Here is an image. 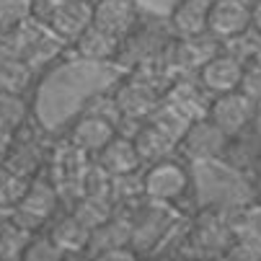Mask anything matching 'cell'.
<instances>
[{
  "instance_id": "obj_1",
  "label": "cell",
  "mask_w": 261,
  "mask_h": 261,
  "mask_svg": "<svg viewBox=\"0 0 261 261\" xmlns=\"http://www.w3.org/2000/svg\"><path fill=\"white\" fill-rule=\"evenodd\" d=\"M258 103L241 88L228 91V93H217L210 96V106H207V117L225 132L228 137H236L246 129L253 127L256 117H258Z\"/></svg>"
},
{
  "instance_id": "obj_2",
  "label": "cell",
  "mask_w": 261,
  "mask_h": 261,
  "mask_svg": "<svg viewBox=\"0 0 261 261\" xmlns=\"http://www.w3.org/2000/svg\"><path fill=\"white\" fill-rule=\"evenodd\" d=\"M142 192L158 204H173L189 192V171L184 168V163L171 158L153 161L142 173Z\"/></svg>"
},
{
  "instance_id": "obj_3",
  "label": "cell",
  "mask_w": 261,
  "mask_h": 261,
  "mask_svg": "<svg viewBox=\"0 0 261 261\" xmlns=\"http://www.w3.org/2000/svg\"><path fill=\"white\" fill-rule=\"evenodd\" d=\"M199 86L207 96H217V93H228L241 88L243 72H246V57L236 55V52H225L217 49L212 57H207L199 67Z\"/></svg>"
},
{
  "instance_id": "obj_4",
  "label": "cell",
  "mask_w": 261,
  "mask_h": 261,
  "mask_svg": "<svg viewBox=\"0 0 261 261\" xmlns=\"http://www.w3.org/2000/svg\"><path fill=\"white\" fill-rule=\"evenodd\" d=\"M225 145H228V135L222 132L207 114L204 117H194L189 124H186L184 135L176 142V147L189 161H215V158H222Z\"/></svg>"
},
{
  "instance_id": "obj_5",
  "label": "cell",
  "mask_w": 261,
  "mask_h": 261,
  "mask_svg": "<svg viewBox=\"0 0 261 261\" xmlns=\"http://www.w3.org/2000/svg\"><path fill=\"white\" fill-rule=\"evenodd\" d=\"M57 204H60V194L55 189V184L31 176V181L26 186L21 202L13 207L16 210L13 222H18L21 228H26V230L34 233L36 225H42L44 220H49L57 212Z\"/></svg>"
},
{
  "instance_id": "obj_6",
  "label": "cell",
  "mask_w": 261,
  "mask_h": 261,
  "mask_svg": "<svg viewBox=\"0 0 261 261\" xmlns=\"http://www.w3.org/2000/svg\"><path fill=\"white\" fill-rule=\"evenodd\" d=\"M251 26V8L241 0H212L207 16V34L217 42H233L248 36Z\"/></svg>"
},
{
  "instance_id": "obj_7",
  "label": "cell",
  "mask_w": 261,
  "mask_h": 261,
  "mask_svg": "<svg viewBox=\"0 0 261 261\" xmlns=\"http://www.w3.org/2000/svg\"><path fill=\"white\" fill-rule=\"evenodd\" d=\"M114 103L119 109L122 119H132V122H145L153 114L161 103V93L155 88V83L150 78H132L127 83H122L114 93Z\"/></svg>"
},
{
  "instance_id": "obj_8",
  "label": "cell",
  "mask_w": 261,
  "mask_h": 261,
  "mask_svg": "<svg viewBox=\"0 0 261 261\" xmlns=\"http://www.w3.org/2000/svg\"><path fill=\"white\" fill-rule=\"evenodd\" d=\"M91 23H93L91 0H65V3L52 6V11L47 16V29L62 42H72Z\"/></svg>"
},
{
  "instance_id": "obj_9",
  "label": "cell",
  "mask_w": 261,
  "mask_h": 261,
  "mask_svg": "<svg viewBox=\"0 0 261 261\" xmlns=\"http://www.w3.org/2000/svg\"><path fill=\"white\" fill-rule=\"evenodd\" d=\"M93 158H96V166L101 171H106L111 178L127 176V173H135L142 168V158L135 147V140L127 135H114Z\"/></svg>"
},
{
  "instance_id": "obj_10",
  "label": "cell",
  "mask_w": 261,
  "mask_h": 261,
  "mask_svg": "<svg viewBox=\"0 0 261 261\" xmlns=\"http://www.w3.org/2000/svg\"><path fill=\"white\" fill-rule=\"evenodd\" d=\"M117 135V124L109 122L93 111L83 114L70 129V145H75L83 155H96L101 147Z\"/></svg>"
},
{
  "instance_id": "obj_11",
  "label": "cell",
  "mask_w": 261,
  "mask_h": 261,
  "mask_svg": "<svg viewBox=\"0 0 261 261\" xmlns=\"http://www.w3.org/2000/svg\"><path fill=\"white\" fill-rule=\"evenodd\" d=\"M137 23V6L135 0H98L93 3V26L119 36H124L135 29Z\"/></svg>"
},
{
  "instance_id": "obj_12",
  "label": "cell",
  "mask_w": 261,
  "mask_h": 261,
  "mask_svg": "<svg viewBox=\"0 0 261 261\" xmlns=\"http://www.w3.org/2000/svg\"><path fill=\"white\" fill-rule=\"evenodd\" d=\"M212 0H176L171 11V29L176 39H194L207 34V16Z\"/></svg>"
},
{
  "instance_id": "obj_13",
  "label": "cell",
  "mask_w": 261,
  "mask_h": 261,
  "mask_svg": "<svg viewBox=\"0 0 261 261\" xmlns=\"http://www.w3.org/2000/svg\"><path fill=\"white\" fill-rule=\"evenodd\" d=\"M72 44H75V52H78L83 60L106 62V60H114V57L119 55L122 39L91 23L88 29H83L75 39H72Z\"/></svg>"
},
{
  "instance_id": "obj_14",
  "label": "cell",
  "mask_w": 261,
  "mask_h": 261,
  "mask_svg": "<svg viewBox=\"0 0 261 261\" xmlns=\"http://www.w3.org/2000/svg\"><path fill=\"white\" fill-rule=\"evenodd\" d=\"M132 140H135V147H137L142 163H153V161L168 158L176 150V140L168 132H163L150 119H145L142 127H137V132L132 135Z\"/></svg>"
},
{
  "instance_id": "obj_15",
  "label": "cell",
  "mask_w": 261,
  "mask_h": 261,
  "mask_svg": "<svg viewBox=\"0 0 261 261\" xmlns=\"http://www.w3.org/2000/svg\"><path fill=\"white\" fill-rule=\"evenodd\" d=\"M47 236L60 246V251H62L65 256H67V253L88 251V243H91V230H88L72 212L62 215V217L55 222V225L49 228Z\"/></svg>"
},
{
  "instance_id": "obj_16",
  "label": "cell",
  "mask_w": 261,
  "mask_h": 261,
  "mask_svg": "<svg viewBox=\"0 0 261 261\" xmlns=\"http://www.w3.org/2000/svg\"><path fill=\"white\" fill-rule=\"evenodd\" d=\"M114 246H132V222L117 220L114 215H111L106 222H101L98 228L91 230L88 251H93V256H96V253H101L106 248H114Z\"/></svg>"
},
{
  "instance_id": "obj_17",
  "label": "cell",
  "mask_w": 261,
  "mask_h": 261,
  "mask_svg": "<svg viewBox=\"0 0 261 261\" xmlns=\"http://www.w3.org/2000/svg\"><path fill=\"white\" fill-rule=\"evenodd\" d=\"M0 163H6L11 171L31 178V176H36V171L42 166V150H39V145L31 142V140H16L13 137V142L8 145V150H6Z\"/></svg>"
},
{
  "instance_id": "obj_18",
  "label": "cell",
  "mask_w": 261,
  "mask_h": 261,
  "mask_svg": "<svg viewBox=\"0 0 261 261\" xmlns=\"http://www.w3.org/2000/svg\"><path fill=\"white\" fill-rule=\"evenodd\" d=\"M31 75H34V67L21 55H11L6 60H0V91L21 96L26 91Z\"/></svg>"
},
{
  "instance_id": "obj_19",
  "label": "cell",
  "mask_w": 261,
  "mask_h": 261,
  "mask_svg": "<svg viewBox=\"0 0 261 261\" xmlns=\"http://www.w3.org/2000/svg\"><path fill=\"white\" fill-rule=\"evenodd\" d=\"M72 215H75L88 230H93L111 217V199L109 197H83L75 207H72Z\"/></svg>"
},
{
  "instance_id": "obj_20",
  "label": "cell",
  "mask_w": 261,
  "mask_h": 261,
  "mask_svg": "<svg viewBox=\"0 0 261 261\" xmlns=\"http://www.w3.org/2000/svg\"><path fill=\"white\" fill-rule=\"evenodd\" d=\"M31 238V230L21 228L18 222H6L0 228V258L3 261H16V258H23V248Z\"/></svg>"
},
{
  "instance_id": "obj_21",
  "label": "cell",
  "mask_w": 261,
  "mask_h": 261,
  "mask_svg": "<svg viewBox=\"0 0 261 261\" xmlns=\"http://www.w3.org/2000/svg\"><path fill=\"white\" fill-rule=\"evenodd\" d=\"M29 181L31 178L11 171L6 163H0V207H3V210H13L21 202Z\"/></svg>"
},
{
  "instance_id": "obj_22",
  "label": "cell",
  "mask_w": 261,
  "mask_h": 261,
  "mask_svg": "<svg viewBox=\"0 0 261 261\" xmlns=\"http://www.w3.org/2000/svg\"><path fill=\"white\" fill-rule=\"evenodd\" d=\"M34 16V0H0V31L13 34Z\"/></svg>"
},
{
  "instance_id": "obj_23",
  "label": "cell",
  "mask_w": 261,
  "mask_h": 261,
  "mask_svg": "<svg viewBox=\"0 0 261 261\" xmlns=\"http://www.w3.org/2000/svg\"><path fill=\"white\" fill-rule=\"evenodd\" d=\"M26 119V106L18 93H6L0 91V127L16 135V129Z\"/></svg>"
},
{
  "instance_id": "obj_24",
  "label": "cell",
  "mask_w": 261,
  "mask_h": 261,
  "mask_svg": "<svg viewBox=\"0 0 261 261\" xmlns=\"http://www.w3.org/2000/svg\"><path fill=\"white\" fill-rule=\"evenodd\" d=\"M60 258H65V253L60 251V246L49 236H34L31 233V238L23 248V261H60Z\"/></svg>"
},
{
  "instance_id": "obj_25",
  "label": "cell",
  "mask_w": 261,
  "mask_h": 261,
  "mask_svg": "<svg viewBox=\"0 0 261 261\" xmlns=\"http://www.w3.org/2000/svg\"><path fill=\"white\" fill-rule=\"evenodd\" d=\"M222 256L228 261H261V241L256 236L233 238Z\"/></svg>"
},
{
  "instance_id": "obj_26",
  "label": "cell",
  "mask_w": 261,
  "mask_h": 261,
  "mask_svg": "<svg viewBox=\"0 0 261 261\" xmlns=\"http://www.w3.org/2000/svg\"><path fill=\"white\" fill-rule=\"evenodd\" d=\"M241 91H246L258 106H261V70L246 62V72H243V81H241Z\"/></svg>"
},
{
  "instance_id": "obj_27",
  "label": "cell",
  "mask_w": 261,
  "mask_h": 261,
  "mask_svg": "<svg viewBox=\"0 0 261 261\" xmlns=\"http://www.w3.org/2000/svg\"><path fill=\"white\" fill-rule=\"evenodd\" d=\"M98 261H135L137 253L132 246H114V248H106L101 253H96Z\"/></svg>"
},
{
  "instance_id": "obj_28",
  "label": "cell",
  "mask_w": 261,
  "mask_h": 261,
  "mask_svg": "<svg viewBox=\"0 0 261 261\" xmlns=\"http://www.w3.org/2000/svg\"><path fill=\"white\" fill-rule=\"evenodd\" d=\"M248 34L253 36L256 42H261V0L256 6H251V26H248Z\"/></svg>"
},
{
  "instance_id": "obj_29",
  "label": "cell",
  "mask_w": 261,
  "mask_h": 261,
  "mask_svg": "<svg viewBox=\"0 0 261 261\" xmlns=\"http://www.w3.org/2000/svg\"><path fill=\"white\" fill-rule=\"evenodd\" d=\"M13 132H8V129H3L0 127V161H3V155H6V150H8V145L13 142Z\"/></svg>"
},
{
  "instance_id": "obj_30",
  "label": "cell",
  "mask_w": 261,
  "mask_h": 261,
  "mask_svg": "<svg viewBox=\"0 0 261 261\" xmlns=\"http://www.w3.org/2000/svg\"><path fill=\"white\" fill-rule=\"evenodd\" d=\"M246 62H248V65H253V67H258V70H261V42H258V44H256V49H253V55H251V57H248V60H246Z\"/></svg>"
},
{
  "instance_id": "obj_31",
  "label": "cell",
  "mask_w": 261,
  "mask_h": 261,
  "mask_svg": "<svg viewBox=\"0 0 261 261\" xmlns=\"http://www.w3.org/2000/svg\"><path fill=\"white\" fill-rule=\"evenodd\" d=\"M253 186H256V194H258V199H261V166L256 168V176H253Z\"/></svg>"
},
{
  "instance_id": "obj_32",
  "label": "cell",
  "mask_w": 261,
  "mask_h": 261,
  "mask_svg": "<svg viewBox=\"0 0 261 261\" xmlns=\"http://www.w3.org/2000/svg\"><path fill=\"white\" fill-rule=\"evenodd\" d=\"M241 3H246V6L251 8V6H256V3H258V0H241Z\"/></svg>"
},
{
  "instance_id": "obj_33",
  "label": "cell",
  "mask_w": 261,
  "mask_h": 261,
  "mask_svg": "<svg viewBox=\"0 0 261 261\" xmlns=\"http://www.w3.org/2000/svg\"><path fill=\"white\" fill-rule=\"evenodd\" d=\"M49 6H57V3H65V0H47Z\"/></svg>"
},
{
  "instance_id": "obj_34",
  "label": "cell",
  "mask_w": 261,
  "mask_h": 261,
  "mask_svg": "<svg viewBox=\"0 0 261 261\" xmlns=\"http://www.w3.org/2000/svg\"><path fill=\"white\" fill-rule=\"evenodd\" d=\"M91 3H98V0H91Z\"/></svg>"
}]
</instances>
